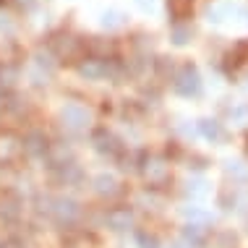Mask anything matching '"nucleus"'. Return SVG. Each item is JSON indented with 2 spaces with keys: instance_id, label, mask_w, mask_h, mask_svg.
<instances>
[{
  "instance_id": "10",
  "label": "nucleus",
  "mask_w": 248,
  "mask_h": 248,
  "mask_svg": "<svg viewBox=\"0 0 248 248\" xmlns=\"http://www.w3.org/2000/svg\"><path fill=\"white\" fill-rule=\"evenodd\" d=\"M136 238H139V243H141L144 248H157V238H154V235H146V232H136Z\"/></svg>"
},
{
  "instance_id": "11",
  "label": "nucleus",
  "mask_w": 248,
  "mask_h": 248,
  "mask_svg": "<svg viewBox=\"0 0 248 248\" xmlns=\"http://www.w3.org/2000/svg\"><path fill=\"white\" fill-rule=\"evenodd\" d=\"M204 180H193V183H188V193L193 191V193H196V196H204V193H206V188H204Z\"/></svg>"
},
{
  "instance_id": "6",
  "label": "nucleus",
  "mask_w": 248,
  "mask_h": 248,
  "mask_svg": "<svg viewBox=\"0 0 248 248\" xmlns=\"http://www.w3.org/2000/svg\"><path fill=\"white\" fill-rule=\"evenodd\" d=\"M58 214H60V219H71L73 217H78V206H76V201H71V199H65V201H58V209H55Z\"/></svg>"
},
{
  "instance_id": "14",
  "label": "nucleus",
  "mask_w": 248,
  "mask_h": 248,
  "mask_svg": "<svg viewBox=\"0 0 248 248\" xmlns=\"http://www.w3.org/2000/svg\"><path fill=\"white\" fill-rule=\"evenodd\" d=\"M172 248H186V246H172Z\"/></svg>"
},
{
  "instance_id": "13",
  "label": "nucleus",
  "mask_w": 248,
  "mask_h": 248,
  "mask_svg": "<svg viewBox=\"0 0 248 248\" xmlns=\"http://www.w3.org/2000/svg\"><path fill=\"white\" fill-rule=\"evenodd\" d=\"M238 165H240V162H227V172H235V175L243 178L248 170H246V167H238Z\"/></svg>"
},
{
  "instance_id": "8",
  "label": "nucleus",
  "mask_w": 248,
  "mask_h": 248,
  "mask_svg": "<svg viewBox=\"0 0 248 248\" xmlns=\"http://www.w3.org/2000/svg\"><path fill=\"white\" fill-rule=\"evenodd\" d=\"M188 37H191V29H186V26H175V29H172V42L175 45H186Z\"/></svg>"
},
{
  "instance_id": "9",
  "label": "nucleus",
  "mask_w": 248,
  "mask_h": 248,
  "mask_svg": "<svg viewBox=\"0 0 248 248\" xmlns=\"http://www.w3.org/2000/svg\"><path fill=\"white\" fill-rule=\"evenodd\" d=\"M102 24L105 26H123V13H118V11H110V13H105V18H102Z\"/></svg>"
},
{
  "instance_id": "1",
  "label": "nucleus",
  "mask_w": 248,
  "mask_h": 248,
  "mask_svg": "<svg viewBox=\"0 0 248 248\" xmlns=\"http://www.w3.org/2000/svg\"><path fill=\"white\" fill-rule=\"evenodd\" d=\"M172 89L178 92L180 97H196L201 92V78L193 65H183L175 73V81H172Z\"/></svg>"
},
{
  "instance_id": "2",
  "label": "nucleus",
  "mask_w": 248,
  "mask_h": 248,
  "mask_svg": "<svg viewBox=\"0 0 248 248\" xmlns=\"http://www.w3.org/2000/svg\"><path fill=\"white\" fill-rule=\"evenodd\" d=\"M63 120L71 128H84V125L89 123V112H86V107H81V105H68L63 110Z\"/></svg>"
},
{
  "instance_id": "4",
  "label": "nucleus",
  "mask_w": 248,
  "mask_h": 248,
  "mask_svg": "<svg viewBox=\"0 0 248 248\" xmlns=\"http://www.w3.org/2000/svg\"><path fill=\"white\" fill-rule=\"evenodd\" d=\"M199 125H201V133H204L212 144H217V141H222V139H225V128L217 123V120H201Z\"/></svg>"
},
{
  "instance_id": "3",
  "label": "nucleus",
  "mask_w": 248,
  "mask_h": 248,
  "mask_svg": "<svg viewBox=\"0 0 248 248\" xmlns=\"http://www.w3.org/2000/svg\"><path fill=\"white\" fill-rule=\"evenodd\" d=\"M107 222H110L112 230H128L133 217H131L128 209H112L110 214H107Z\"/></svg>"
},
{
  "instance_id": "7",
  "label": "nucleus",
  "mask_w": 248,
  "mask_h": 248,
  "mask_svg": "<svg viewBox=\"0 0 248 248\" xmlns=\"http://www.w3.org/2000/svg\"><path fill=\"white\" fill-rule=\"evenodd\" d=\"M94 183H97V191H99V193H102V196H105V193H112V191H115L118 180L112 178V175H99V178L94 180Z\"/></svg>"
},
{
  "instance_id": "12",
  "label": "nucleus",
  "mask_w": 248,
  "mask_h": 248,
  "mask_svg": "<svg viewBox=\"0 0 248 248\" xmlns=\"http://www.w3.org/2000/svg\"><path fill=\"white\" fill-rule=\"evenodd\" d=\"M136 5L144 13H154V8H157V3H154V0H136Z\"/></svg>"
},
{
  "instance_id": "5",
  "label": "nucleus",
  "mask_w": 248,
  "mask_h": 248,
  "mask_svg": "<svg viewBox=\"0 0 248 248\" xmlns=\"http://www.w3.org/2000/svg\"><path fill=\"white\" fill-rule=\"evenodd\" d=\"M149 167H146V178L152 180V183H159L165 175H167V165L162 162V159H152V162H146Z\"/></svg>"
}]
</instances>
